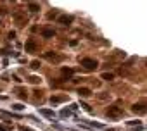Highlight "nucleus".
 Returning <instances> with one entry per match:
<instances>
[{"instance_id": "nucleus-1", "label": "nucleus", "mask_w": 147, "mask_h": 131, "mask_svg": "<svg viewBox=\"0 0 147 131\" xmlns=\"http://www.w3.org/2000/svg\"><path fill=\"white\" fill-rule=\"evenodd\" d=\"M81 66H83L87 71H93L97 69V61H93V59H81Z\"/></svg>"}, {"instance_id": "nucleus-2", "label": "nucleus", "mask_w": 147, "mask_h": 131, "mask_svg": "<svg viewBox=\"0 0 147 131\" xmlns=\"http://www.w3.org/2000/svg\"><path fill=\"white\" fill-rule=\"evenodd\" d=\"M123 111H121V107H116V105H111L109 109H107V116L109 117H118V116H121Z\"/></svg>"}, {"instance_id": "nucleus-3", "label": "nucleus", "mask_w": 147, "mask_h": 131, "mask_svg": "<svg viewBox=\"0 0 147 131\" xmlns=\"http://www.w3.org/2000/svg\"><path fill=\"white\" fill-rule=\"evenodd\" d=\"M67 97L66 95H52L50 97V103H61V102H66Z\"/></svg>"}, {"instance_id": "nucleus-4", "label": "nucleus", "mask_w": 147, "mask_h": 131, "mask_svg": "<svg viewBox=\"0 0 147 131\" xmlns=\"http://www.w3.org/2000/svg\"><path fill=\"white\" fill-rule=\"evenodd\" d=\"M24 48H26V52H35V50H36V43H35L33 40H28L24 43Z\"/></svg>"}, {"instance_id": "nucleus-5", "label": "nucleus", "mask_w": 147, "mask_h": 131, "mask_svg": "<svg viewBox=\"0 0 147 131\" xmlns=\"http://www.w3.org/2000/svg\"><path fill=\"white\" fill-rule=\"evenodd\" d=\"M59 23H61V24H64V26H67V24H71V23H73V17L71 16H61V17H59Z\"/></svg>"}, {"instance_id": "nucleus-6", "label": "nucleus", "mask_w": 147, "mask_h": 131, "mask_svg": "<svg viewBox=\"0 0 147 131\" xmlns=\"http://www.w3.org/2000/svg\"><path fill=\"white\" fill-rule=\"evenodd\" d=\"M14 21H16L19 26H23V24H26V17L23 16V14H14Z\"/></svg>"}, {"instance_id": "nucleus-7", "label": "nucleus", "mask_w": 147, "mask_h": 131, "mask_svg": "<svg viewBox=\"0 0 147 131\" xmlns=\"http://www.w3.org/2000/svg\"><path fill=\"white\" fill-rule=\"evenodd\" d=\"M28 9L31 10V12H38V10H40V4H35V2H29V4H28Z\"/></svg>"}, {"instance_id": "nucleus-8", "label": "nucleus", "mask_w": 147, "mask_h": 131, "mask_svg": "<svg viewBox=\"0 0 147 131\" xmlns=\"http://www.w3.org/2000/svg\"><path fill=\"white\" fill-rule=\"evenodd\" d=\"M40 114L45 117H54V111H50V109H40Z\"/></svg>"}, {"instance_id": "nucleus-9", "label": "nucleus", "mask_w": 147, "mask_h": 131, "mask_svg": "<svg viewBox=\"0 0 147 131\" xmlns=\"http://www.w3.org/2000/svg\"><path fill=\"white\" fill-rule=\"evenodd\" d=\"M133 112H135V114H144L145 109H144V105H137V103H135V105H133Z\"/></svg>"}, {"instance_id": "nucleus-10", "label": "nucleus", "mask_w": 147, "mask_h": 131, "mask_svg": "<svg viewBox=\"0 0 147 131\" xmlns=\"http://www.w3.org/2000/svg\"><path fill=\"white\" fill-rule=\"evenodd\" d=\"M78 93H80L81 97H88V95L92 93V91L88 90V88H78Z\"/></svg>"}, {"instance_id": "nucleus-11", "label": "nucleus", "mask_w": 147, "mask_h": 131, "mask_svg": "<svg viewBox=\"0 0 147 131\" xmlns=\"http://www.w3.org/2000/svg\"><path fill=\"white\" fill-rule=\"evenodd\" d=\"M16 93H17V97H21V98H26V97H28V93H26L24 88H17Z\"/></svg>"}, {"instance_id": "nucleus-12", "label": "nucleus", "mask_w": 147, "mask_h": 131, "mask_svg": "<svg viewBox=\"0 0 147 131\" xmlns=\"http://www.w3.org/2000/svg\"><path fill=\"white\" fill-rule=\"evenodd\" d=\"M42 35H43L45 38H52V36L55 35V33L52 31V29H43V31H42Z\"/></svg>"}, {"instance_id": "nucleus-13", "label": "nucleus", "mask_w": 147, "mask_h": 131, "mask_svg": "<svg viewBox=\"0 0 147 131\" xmlns=\"http://www.w3.org/2000/svg\"><path fill=\"white\" fill-rule=\"evenodd\" d=\"M28 81L31 83V85H38V83L42 81V79L38 78V76H29V78H28Z\"/></svg>"}, {"instance_id": "nucleus-14", "label": "nucleus", "mask_w": 147, "mask_h": 131, "mask_svg": "<svg viewBox=\"0 0 147 131\" xmlns=\"http://www.w3.org/2000/svg\"><path fill=\"white\" fill-rule=\"evenodd\" d=\"M45 57H47V59H55V61H59V59H61L59 55H55V53H52V52H47Z\"/></svg>"}, {"instance_id": "nucleus-15", "label": "nucleus", "mask_w": 147, "mask_h": 131, "mask_svg": "<svg viewBox=\"0 0 147 131\" xmlns=\"http://www.w3.org/2000/svg\"><path fill=\"white\" fill-rule=\"evenodd\" d=\"M62 74H64V76H71V74H73V69H69V67H64V69H62Z\"/></svg>"}, {"instance_id": "nucleus-16", "label": "nucleus", "mask_w": 147, "mask_h": 131, "mask_svg": "<svg viewBox=\"0 0 147 131\" xmlns=\"http://www.w3.org/2000/svg\"><path fill=\"white\" fill-rule=\"evenodd\" d=\"M12 109H14V111H23L24 107H23V103H14V105H12Z\"/></svg>"}, {"instance_id": "nucleus-17", "label": "nucleus", "mask_w": 147, "mask_h": 131, "mask_svg": "<svg viewBox=\"0 0 147 131\" xmlns=\"http://www.w3.org/2000/svg\"><path fill=\"white\" fill-rule=\"evenodd\" d=\"M102 78L109 81V79H113V74H111V73H104V74H102Z\"/></svg>"}, {"instance_id": "nucleus-18", "label": "nucleus", "mask_w": 147, "mask_h": 131, "mask_svg": "<svg viewBox=\"0 0 147 131\" xmlns=\"http://www.w3.org/2000/svg\"><path fill=\"white\" fill-rule=\"evenodd\" d=\"M38 67H40V62H38V61L31 62V69H38Z\"/></svg>"}, {"instance_id": "nucleus-19", "label": "nucleus", "mask_w": 147, "mask_h": 131, "mask_svg": "<svg viewBox=\"0 0 147 131\" xmlns=\"http://www.w3.org/2000/svg\"><path fill=\"white\" fill-rule=\"evenodd\" d=\"M61 116H62V117H69V116H71V112H69V111H66V109H64V111L61 112Z\"/></svg>"}, {"instance_id": "nucleus-20", "label": "nucleus", "mask_w": 147, "mask_h": 131, "mask_svg": "<svg viewBox=\"0 0 147 131\" xmlns=\"http://www.w3.org/2000/svg\"><path fill=\"white\" fill-rule=\"evenodd\" d=\"M0 131H7V126H2V124H0Z\"/></svg>"}]
</instances>
